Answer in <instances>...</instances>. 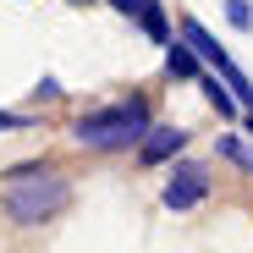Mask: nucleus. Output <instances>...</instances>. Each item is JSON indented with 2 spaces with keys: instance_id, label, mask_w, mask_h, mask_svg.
Masks as SVG:
<instances>
[{
  "instance_id": "nucleus-1",
  "label": "nucleus",
  "mask_w": 253,
  "mask_h": 253,
  "mask_svg": "<svg viewBox=\"0 0 253 253\" xmlns=\"http://www.w3.org/2000/svg\"><path fill=\"white\" fill-rule=\"evenodd\" d=\"M72 187L50 171V165H17L11 182H6V209H11V220L22 226H39V220H50L55 209H66Z\"/></svg>"
},
{
  "instance_id": "nucleus-2",
  "label": "nucleus",
  "mask_w": 253,
  "mask_h": 253,
  "mask_svg": "<svg viewBox=\"0 0 253 253\" xmlns=\"http://www.w3.org/2000/svg\"><path fill=\"white\" fill-rule=\"evenodd\" d=\"M72 138L83 149H132V143L149 138V105L126 99V105H110V110H94V116H77Z\"/></svg>"
},
{
  "instance_id": "nucleus-3",
  "label": "nucleus",
  "mask_w": 253,
  "mask_h": 253,
  "mask_svg": "<svg viewBox=\"0 0 253 253\" xmlns=\"http://www.w3.org/2000/svg\"><path fill=\"white\" fill-rule=\"evenodd\" d=\"M204 193H209V171L204 165H182V171L165 182V209H193Z\"/></svg>"
},
{
  "instance_id": "nucleus-4",
  "label": "nucleus",
  "mask_w": 253,
  "mask_h": 253,
  "mask_svg": "<svg viewBox=\"0 0 253 253\" xmlns=\"http://www.w3.org/2000/svg\"><path fill=\"white\" fill-rule=\"evenodd\" d=\"M187 149V132H176V126H149V138L138 143V160L143 165H160V160H171Z\"/></svg>"
},
{
  "instance_id": "nucleus-5",
  "label": "nucleus",
  "mask_w": 253,
  "mask_h": 253,
  "mask_svg": "<svg viewBox=\"0 0 253 253\" xmlns=\"http://www.w3.org/2000/svg\"><path fill=\"white\" fill-rule=\"evenodd\" d=\"M182 39L193 44V55H204V61L215 66V72H226V66H231V55L215 44V39H209V28H204V22H193V17H187V22H182Z\"/></svg>"
},
{
  "instance_id": "nucleus-6",
  "label": "nucleus",
  "mask_w": 253,
  "mask_h": 253,
  "mask_svg": "<svg viewBox=\"0 0 253 253\" xmlns=\"http://www.w3.org/2000/svg\"><path fill=\"white\" fill-rule=\"evenodd\" d=\"M198 88L209 94V105H215L220 116H237V94H226V88H220V77H204V83H198Z\"/></svg>"
},
{
  "instance_id": "nucleus-7",
  "label": "nucleus",
  "mask_w": 253,
  "mask_h": 253,
  "mask_svg": "<svg viewBox=\"0 0 253 253\" xmlns=\"http://www.w3.org/2000/svg\"><path fill=\"white\" fill-rule=\"evenodd\" d=\"M165 66H171L176 77H193V72H198V61H193V44H171V50H165Z\"/></svg>"
},
{
  "instance_id": "nucleus-8",
  "label": "nucleus",
  "mask_w": 253,
  "mask_h": 253,
  "mask_svg": "<svg viewBox=\"0 0 253 253\" xmlns=\"http://www.w3.org/2000/svg\"><path fill=\"white\" fill-rule=\"evenodd\" d=\"M143 33L154 39V44H165V50H171V28H165V11H160V6H154V11L143 17Z\"/></svg>"
},
{
  "instance_id": "nucleus-9",
  "label": "nucleus",
  "mask_w": 253,
  "mask_h": 253,
  "mask_svg": "<svg viewBox=\"0 0 253 253\" xmlns=\"http://www.w3.org/2000/svg\"><path fill=\"white\" fill-rule=\"evenodd\" d=\"M220 154H226V160H237L242 171H253V149H248V143H237V138H220Z\"/></svg>"
},
{
  "instance_id": "nucleus-10",
  "label": "nucleus",
  "mask_w": 253,
  "mask_h": 253,
  "mask_svg": "<svg viewBox=\"0 0 253 253\" xmlns=\"http://www.w3.org/2000/svg\"><path fill=\"white\" fill-rule=\"evenodd\" d=\"M110 6H116L121 17H138V22H143V17H149V11L160 6V0H110Z\"/></svg>"
},
{
  "instance_id": "nucleus-11",
  "label": "nucleus",
  "mask_w": 253,
  "mask_h": 253,
  "mask_svg": "<svg viewBox=\"0 0 253 253\" xmlns=\"http://www.w3.org/2000/svg\"><path fill=\"white\" fill-rule=\"evenodd\" d=\"M226 17L237 28H253V6H248V0H226Z\"/></svg>"
},
{
  "instance_id": "nucleus-12",
  "label": "nucleus",
  "mask_w": 253,
  "mask_h": 253,
  "mask_svg": "<svg viewBox=\"0 0 253 253\" xmlns=\"http://www.w3.org/2000/svg\"><path fill=\"white\" fill-rule=\"evenodd\" d=\"M33 94H39V99H55V94H61V83H55V77H39V88H33Z\"/></svg>"
},
{
  "instance_id": "nucleus-13",
  "label": "nucleus",
  "mask_w": 253,
  "mask_h": 253,
  "mask_svg": "<svg viewBox=\"0 0 253 253\" xmlns=\"http://www.w3.org/2000/svg\"><path fill=\"white\" fill-rule=\"evenodd\" d=\"M6 126H28V116H17V110H0V132Z\"/></svg>"
}]
</instances>
